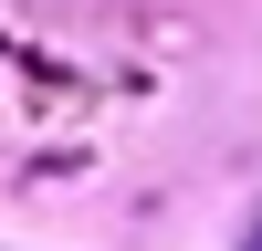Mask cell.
<instances>
[{
  "instance_id": "obj_1",
  "label": "cell",
  "mask_w": 262,
  "mask_h": 251,
  "mask_svg": "<svg viewBox=\"0 0 262 251\" xmlns=\"http://www.w3.org/2000/svg\"><path fill=\"white\" fill-rule=\"evenodd\" d=\"M252 251H262V230H252Z\"/></svg>"
}]
</instances>
